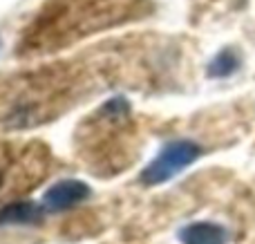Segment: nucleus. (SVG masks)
<instances>
[{
    "mask_svg": "<svg viewBox=\"0 0 255 244\" xmlns=\"http://www.w3.org/2000/svg\"><path fill=\"white\" fill-rule=\"evenodd\" d=\"M202 148L193 141H172L168 146H163V150L159 152V157H154L141 173V184L145 186H157V184L168 182L170 177H175L177 173L190 166L199 157Z\"/></svg>",
    "mask_w": 255,
    "mask_h": 244,
    "instance_id": "obj_3",
    "label": "nucleus"
},
{
    "mask_svg": "<svg viewBox=\"0 0 255 244\" xmlns=\"http://www.w3.org/2000/svg\"><path fill=\"white\" fill-rule=\"evenodd\" d=\"M179 240L184 244H226L229 233L215 222H195L181 229Z\"/></svg>",
    "mask_w": 255,
    "mask_h": 244,
    "instance_id": "obj_6",
    "label": "nucleus"
},
{
    "mask_svg": "<svg viewBox=\"0 0 255 244\" xmlns=\"http://www.w3.org/2000/svg\"><path fill=\"white\" fill-rule=\"evenodd\" d=\"M139 0H54L25 38L27 49H54L83 34L117 25L134 13Z\"/></svg>",
    "mask_w": 255,
    "mask_h": 244,
    "instance_id": "obj_2",
    "label": "nucleus"
},
{
    "mask_svg": "<svg viewBox=\"0 0 255 244\" xmlns=\"http://www.w3.org/2000/svg\"><path fill=\"white\" fill-rule=\"evenodd\" d=\"M240 67V56L233 52V49H224L220 52L208 65V76L213 79H224V76H231L235 70Z\"/></svg>",
    "mask_w": 255,
    "mask_h": 244,
    "instance_id": "obj_7",
    "label": "nucleus"
},
{
    "mask_svg": "<svg viewBox=\"0 0 255 244\" xmlns=\"http://www.w3.org/2000/svg\"><path fill=\"white\" fill-rule=\"evenodd\" d=\"M88 195V184L79 182V179H63V182H56L54 186L47 188V193L43 197V206L49 213H61V211H67L72 206H76L79 202H83Z\"/></svg>",
    "mask_w": 255,
    "mask_h": 244,
    "instance_id": "obj_4",
    "label": "nucleus"
},
{
    "mask_svg": "<svg viewBox=\"0 0 255 244\" xmlns=\"http://www.w3.org/2000/svg\"><path fill=\"white\" fill-rule=\"evenodd\" d=\"M4 184V166H2V155H0V188Z\"/></svg>",
    "mask_w": 255,
    "mask_h": 244,
    "instance_id": "obj_8",
    "label": "nucleus"
},
{
    "mask_svg": "<svg viewBox=\"0 0 255 244\" xmlns=\"http://www.w3.org/2000/svg\"><path fill=\"white\" fill-rule=\"evenodd\" d=\"M45 215V206L36 202H11L0 209V227H27L38 224Z\"/></svg>",
    "mask_w": 255,
    "mask_h": 244,
    "instance_id": "obj_5",
    "label": "nucleus"
},
{
    "mask_svg": "<svg viewBox=\"0 0 255 244\" xmlns=\"http://www.w3.org/2000/svg\"><path fill=\"white\" fill-rule=\"evenodd\" d=\"M74 65H52L0 81V130H25L70 108L79 94Z\"/></svg>",
    "mask_w": 255,
    "mask_h": 244,
    "instance_id": "obj_1",
    "label": "nucleus"
}]
</instances>
